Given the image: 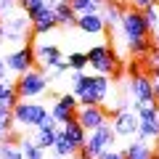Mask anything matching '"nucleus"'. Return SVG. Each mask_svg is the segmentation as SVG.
Instances as JSON below:
<instances>
[{"label": "nucleus", "mask_w": 159, "mask_h": 159, "mask_svg": "<svg viewBox=\"0 0 159 159\" xmlns=\"http://www.w3.org/2000/svg\"><path fill=\"white\" fill-rule=\"evenodd\" d=\"M0 159H24L19 143H11V141H3L0 143Z\"/></svg>", "instance_id": "28"}, {"label": "nucleus", "mask_w": 159, "mask_h": 159, "mask_svg": "<svg viewBox=\"0 0 159 159\" xmlns=\"http://www.w3.org/2000/svg\"><path fill=\"white\" fill-rule=\"evenodd\" d=\"M127 51H130L133 56L143 58L148 51H151V37H146V40H133V43H127Z\"/></svg>", "instance_id": "29"}, {"label": "nucleus", "mask_w": 159, "mask_h": 159, "mask_svg": "<svg viewBox=\"0 0 159 159\" xmlns=\"http://www.w3.org/2000/svg\"><path fill=\"white\" fill-rule=\"evenodd\" d=\"M64 61H66L69 72H85V69H88V56H85V51H72L69 56H64Z\"/></svg>", "instance_id": "24"}, {"label": "nucleus", "mask_w": 159, "mask_h": 159, "mask_svg": "<svg viewBox=\"0 0 159 159\" xmlns=\"http://www.w3.org/2000/svg\"><path fill=\"white\" fill-rule=\"evenodd\" d=\"M125 159H151L154 157V146L141 138H130V143L125 146Z\"/></svg>", "instance_id": "17"}, {"label": "nucleus", "mask_w": 159, "mask_h": 159, "mask_svg": "<svg viewBox=\"0 0 159 159\" xmlns=\"http://www.w3.org/2000/svg\"><path fill=\"white\" fill-rule=\"evenodd\" d=\"M130 3V8H135V11H143L146 6H151V3H157V0H127Z\"/></svg>", "instance_id": "33"}, {"label": "nucleus", "mask_w": 159, "mask_h": 159, "mask_svg": "<svg viewBox=\"0 0 159 159\" xmlns=\"http://www.w3.org/2000/svg\"><path fill=\"white\" fill-rule=\"evenodd\" d=\"M53 157H69V159H74V157H77V146H72V143H69L66 138L61 135V127H58L56 143H53Z\"/></svg>", "instance_id": "22"}, {"label": "nucleus", "mask_w": 159, "mask_h": 159, "mask_svg": "<svg viewBox=\"0 0 159 159\" xmlns=\"http://www.w3.org/2000/svg\"><path fill=\"white\" fill-rule=\"evenodd\" d=\"M29 24H32V34H48V32H53V29L58 27V24H56V11H53L51 6H45Z\"/></svg>", "instance_id": "15"}, {"label": "nucleus", "mask_w": 159, "mask_h": 159, "mask_svg": "<svg viewBox=\"0 0 159 159\" xmlns=\"http://www.w3.org/2000/svg\"><path fill=\"white\" fill-rule=\"evenodd\" d=\"M88 3H96V6H103V0H88Z\"/></svg>", "instance_id": "37"}, {"label": "nucleus", "mask_w": 159, "mask_h": 159, "mask_svg": "<svg viewBox=\"0 0 159 159\" xmlns=\"http://www.w3.org/2000/svg\"><path fill=\"white\" fill-rule=\"evenodd\" d=\"M19 148H21L24 159H45V151L37 146L34 138H21V141H19Z\"/></svg>", "instance_id": "23"}, {"label": "nucleus", "mask_w": 159, "mask_h": 159, "mask_svg": "<svg viewBox=\"0 0 159 159\" xmlns=\"http://www.w3.org/2000/svg\"><path fill=\"white\" fill-rule=\"evenodd\" d=\"M109 117H111V111H109L106 106H80L77 111H74V119H77L88 133L96 130V127H101V125H106Z\"/></svg>", "instance_id": "11"}, {"label": "nucleus", "mask_w": 159, "mask_h": 159, "mask_svg": "<svg viewBox=\"0 0 159 159\" xmlns=\"http://www.w3.org/2000/svg\"><path fill=\"white\" fill-rule=\"evenodd\" d=\"M119 29H122V37L127 40V43H133V40H146L148 34V27L146 21H143V13L135 11V8H125L122 11V16H119Z\"/></svg>", "instance_id": "7"}, {"label": "nucleus", "mask_w": 159, "mask_h": 159, "mask_svg": "<svg viewBox=\"0 0 159 159\" xmlns=\"http://www.w3.org/2000/svg\"><path fill=\"white\" fill-rule=\"evenodd\" d=\"M143 58H146V66L151 69V72H159V48L151 45V51H148Z\"/></svg>", "instance_id": "30"}, {"label": "nucleus", "mask_w": 159, "mask_h": 159, "mask_svg": "<svg viewBox=\"0 0 159 159\" xmlns=\"http://www.w3.org/2000/svg\"><path fill=\"white\" fill-rule=\"evenodd\" d=\"M101 159H125V154H122V151H114V148H109V151L101 154Z\"/></svg>", "instance_id": "34"}, {"label": "nucleus", "mask_w": 159, "mask_h": 159, "mask_svg": "<svg viewBox=\"0 0 159 159\" xmlns=\"http://www.w3.org/2000/svg\"><path fill=\"white\" fill-rule=\"evenodd\" d=\"M111 127L117 133V138H135L138 133V114L130 106H122L111 114Z\"/></svg>", "instance_id": "10"}, {"label": "nucleus", "mask_w": 159, "mask_h": 159, "mask_svg": "<svg viewBox=\"0 0 159 159\" xmlns=\"http://www.w3.org/2000/svg\"><path fill=\"white\" fill-rule=\"evenodd\" d=\"M6 66H8V72L16 74V77L24 74V72H29V69H34L37 66V64H34V45L32 43H24L16 51L6 53Z\"/></svg>", "instance_id": "8"}, {"label": "nucleus", "mask_w": 159, "mask_h": 159, "mask_svg": "<svg viewBox=\"0 0 159 159\" xmlns=\"http://www.w3.org/2000/svg\"><path fill=\"white\" fill-rule=\"evenodd\" d=\"M43 8H45V0H19V11H21L29 21H32Z\"/></svg>", "instance_id": "26"}, {"label": "nucleus", "mask_w": 159, "mask_h": 159, "mask_svg": "<svg viewBox=\"0 0 159 159\" xmlns=\"http://www.w3.org/2000/svg\"><path fill=\"white\" fill-rule=\"evenodd\" d=\"M13 111L6 106H0V143L3 141H11L13 138Z\"/></svg>", "instance_id": "21"}, {"label": "nucleus", "mask_w": 159, "mask_h": 159, "mask_svg": "<svg viewBox=\"0 0 159 159\" xmlns=\"http://www.w3.org/2000/svg\"><path fill=\"white\" fill-rule=\"evenodd\" d=\"M8 74H11V72H8V66H6V56L0 53V82H6V80H11Z\"/></svg>", "instance_id": "32"}, {"label": "nucleus", "mask_w": 159, "mask_h": 159, "mask_svg": "<svg viewBox=\"0 0 159 159\" xmlns=\"http://www.w3.org/2000/svg\"><path fill=\"white\" fill-rule=\"evenodd\" d=\"M151 159H159V143L154 146V157H151Z\"/></svg>", "instance_id": "36"}, {"label": "nucleus", "mask_w": 159, "mask_h": 159, "mask_svg": "<svg viewBox=\"0 0 159 159\" xmlns=\"http://www.w3.org/2000/svg\"><path fill=\"white\" fill-rule=\"evenodd\" d=\"M61 135L64 138H66V141L69 143H72V146H85V138H88V130H85V127H82V125H80V122H77V119H69V122H64V125H61Z\"/></svg>", "instance_id": "16"}, {"label": "nucleus", "mask_w": 159, "mask_h": 159, "mask_svg": "<svg viewBox=\"0 0 159 159\" xmlns=\"http://www.w3.org/2000/svg\"><path fill=\"white\" fill-rule=\"evenodd\" d=\"M141 13H143V21H146L148 32H151L154 27H159V3H151V6H146Z\"/></svg>", "instance_id": "27"}, {"label": "nucleus", "mask_w": 159, "mask_h": 159, "mask_svg": "<svg viewBox=\"0 0 159 159\" xmlns=\"http://www.w3.org/2000/svg\"><path fill=\"white\" fill-rule=\"evenodd\" d=\"M151 34H154L151 45H154V48H159V27H154V29H151Z\"/></svg>", "instance_id": "35"}, {"label": "nucleus", "mask_w": 159, "mask_h": 159, "mask_svg": "<svg viewBox=\"0 0 159 159\" xmlns=\"http://www.w3.org/2000/svg\"><path fill=\"white\" fill-rule=\"evenodd\" d=\"M85 56H88V66H90L96 74H106V77H111V74L117 72V56H114V48L106 45V43L93 45L90 51H85Z\"/></svg>", "instance_id": "5"}, {"label": "nucleus", "mask_w": 159, "mask_h": 159, "mask_svg": "<svg viewBox=\"0 0 159 159\" xmlns=\"http://www.w3.org/2000/svg\"><path fill=\"white\" fill-rule=\"evenodd\" d=\"M157 109H159V90H157Z\"/></svg>", "instance_id": "38"}, {"label": "nucleus", "mask_w": 159, "mask_h": 159, "mask_svg": "<svg viewBox=\"0 0 159 159\" xmlns=\"http://www.w3.org/2000/svg\"><path fill=\"white\" fill-rule=\"evenodd\" d=\"M53 11H56V24H58V27L72 29L74 24H77V13L72 11V6H69V3H61V6H56Z\"/></svg>", "instance_id": "19"}, {"label": "nucleus", "mask_w": 159, "mask_h": 159, "mask_svg": "<svg viewBox=\"0 0 159 159\" xmlns=\"http://www.w3.org/2000/svg\"><path fill=\"white\" fill-rule=\"evenodd\" d=\"M80 109V103H77V96L74 93H61V96L53 101V106L48 109L51 111V117L56 119L58 125H64V122H69V119L74 117V111Z\"/></svg>", "instance_id": "12"}, {"label": "nucleus", "mask_w": 159, "mask_h": 159, "mask_svg": "<svg viewBox=\"0 0 159 159\" xmlns=\"http://www.w3.org/2000/svg\"><path fill=\"white\" fill-rule=\"evenodd\" d=\"M58 61H64V53L58 45H53V43H40V45H34V64H37L43 72L51 66H56Z\"/></svg>", "instance_id": "13"}, {"label": "nucleus", "mask_w": 159, "mask_h": 159, "mask_svg": "<svg viewBox=\"0 0 159 159\" xmlns=\"http://www.w3.org/2000/svg\"><path fill=\"white\" fill-rule=\"evenodd\" d=\"M29 40H34L32 24H29V19L24 16L21 11H16L13 16L3 19V43H16V45H24V43H29Z\"/></svg>", "instance_id": "4"}, {"label": "nucleus", "mask_w": 159, "mask_h": 159, "mask_svg": "<svg viewBox=\"0 0 159 159\" xmlns=\"http://www.w3.org/2000/svg\"><path fill=\"white\" fill-rule=\"evenodd\" d=\"M53 127H58V122H56V119L51 117V111H48V117L43 119V122H40V125L34 127V130H53Z\"/></svg>", "instance_id": "31"}, {"label": "nucleus", "mask_w": 159, "mask_h": 159, "mask_svg": "<svg viewBox=\"0 0 159 159\" xmlns=\"http://www.w3.org/2000/svg\"><path fill=\"white\" fill-rule=\"evenodd\" d=\"M11 111H13V125L32 127V130L48 117V106H43V103H37V101H19Z\"/></svg>", "instance_id": "6"}, {"label": "nucleus", "mask_w": 159, "mask_h": 159, "mask_svg": "<svg viewBox=\"0 0 159 159\" xmlns=\"http://www.w3.org/2000/svg\"><path fill=\"white\" fill-rule=\"evenodd\" d=\"M58 127H61V125H58ZM58 127H53V130H34V141H37V146L43 148V151L53 148L56 135H58Z\"/></svg>", "instance_id": "25"}, {"label": "nucleus", "mask_w": 159, "mask_h": 159, "mask_svg": "<svg viewBox=\"0 0 159 159\" xmlns=\"http://www.w3.org/2000/svg\"><path fill=\"white\" fill-rule=\"evenodd\" d=\"M51 159H69V157H51Z\"/></svg>", "instance_id": "39"}, {"label": "nucleus", "mask_w": 159, "mask_h": 159, "mask_svg": "<svg viewBox=\"0 0 159 159\" xmlns=\"http://www.w3.org/2000/svg\"><path fill=\"white\" fill-rule=\"evenodd\" d=\"M16 3H19V0H16Z\"/></svg>", "instance_id": "41"}, {"label": "nucleus", "mask_w": 159, "mask_h": 159, "mask_svg": "<svg viewBox=\"0 0 159 159\" xmlns=\"http://www.w3.org/2000/svg\"><path fill=\"white\" fill-rule=\"evenodd\" d=\"M157 3H159V0H157Z\"/></svg>", "instance_id": "42"}, {"label": "nucleus", "mask_w": 159, "mask_h": 159, "mask_svg": "<svg viewBox=\"0 0 159 159\" xmlns=\"http://www.w3.org/2000/svg\"><path fill=\"white\" fill-rule=\"evenodd\" d=\"M0 51H3V40H0Z\"/></svg>", "instance_id": "40"}, {"label": "nucleus", "mask_w": 159, "mask_h": 159, "mask_svg": "<svg viewBox=\"0 0 159 159\" xmlns=\"http://www.w3.org/2000/svg\"><path fill=\"white\" fill-rule=\"evenodd\" d=\"M74 27L85 34H103L106 32V24H103L101 13H77V24Z\"/></svg>", "instance_id": "14"}, {"label": "nucleus", "mask_w": 159, "mask_h": 159, "mask_svg": "<svg viewBox=\"0 0 159 159\" xmlns=\"http://www.w3.org/2000/svg\"><path fill=\"white\" fill-rule=\"evenodd\" d=\"M114 143H117V133H114L111 122H106V125H101V127L88 133L85 146L77 148V159H101V154L109 151Z\"/></svg>", "instance_id": "1"}, {"label": "nucleus", "mask_w": 159, "mask_h": 159, "mask_svg": "<svg viewBox=\"0 0 159 159\" xmlns=\"http://www.w3.org/2000/svg\"><path fill=\"white\" fill-rule=\"evenodd\" d=\"M16 103H19V93H16V85H13V80H6V82H0V106L13 109Z\"/></svg>", "instance_id": "20"}, {"label": "nucleus", "mask_w": 159, "mask_h": 159, "mask_svg": "<svg viewBox=\"0 0 159 159\" xmlns=\"http://www.w3.org/2000/svg\"><path fill=\"white\" fill-rule=\"evenodd\" d=\"M127 90H130L133 101L141 103V106L157 103V93H154V85H151V77L148 74H133L127 80Z\"/></svg>", "instance_id": "9"}, {"label": "nucleus", "mask_w": 159, "mask_h": 159, "mask_svg": "<svg viewBox=\"0 0 159 159\" xmlns=\"http://www.w3.org/2000/svg\"><path fill=\"white\" fill-rule=\"evenodd\" d=\"M109 90H111V77L90 74L82 93H77V103L80 106H103V101L109 98Z\"/></svg>", "instance_id": "2"}, {"label": "nucleus", "mask_w": 159, "mask_h": 159, "mask_svg": "<svg viewBox=\"0 0 159 159\" xmlns=\"http://www.w3.org/2000/svg\"><path fill=\"white\" fill-rule=\"evenodd\" d=\"M122 11L125 8L119 6L117 0H103V6H101V16H103V24H106V29H114L119 27V16H122Z\"/></svg>", "instance_id": "18"}, {"label": "nucleus", "mask_w": 159, "mask_h": 159, "mask_svg": "<svg viewBox=\"0 0 159 159\" xmlns=\"http://www.w3.org/2000/svg\"><path fill=\"white\" fill-rule=\"evenodd\" d=\"M13 85H16V93H19V101H27V98H37L43 96V93L48 90V82L45 74H43V69L34 66L29 69V72L19 74V80H13Z\"/></svg>", "instance_id": "3"}]
</instances>
